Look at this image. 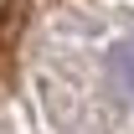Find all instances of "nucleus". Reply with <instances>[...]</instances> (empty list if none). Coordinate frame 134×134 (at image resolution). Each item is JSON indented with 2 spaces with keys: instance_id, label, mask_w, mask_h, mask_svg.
Instances as JSON below:
<instances>
[{
  "instance_id": "nucleus-1",
  "label": "nucleus",
  "mask_w": 134,
  "mask_h": 134,
  "mask_svg": "<svg viewBox=\"0 0 134 134\" xmlns=\"http://www.w3.org/2000/svg\"><path fill=\"white\" fill-rule=\"evenodd\" d=\"M108 77H114V88L134 103V36H124V41L108 52Z\"/></svg>"
}]
</instances>
